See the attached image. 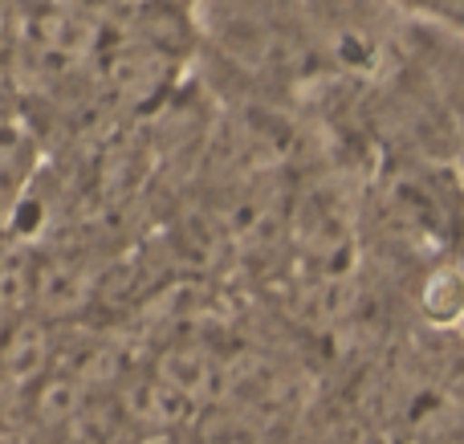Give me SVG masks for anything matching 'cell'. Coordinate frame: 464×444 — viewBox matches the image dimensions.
Returning a JSON list of instances; mask_svg holds the SVG:
<instances>
[{"label": "cell", "instance_id": "1", "mask_svg": "<svg viewBox=\"0 0 464 444\" xmlns=\"http://www.w3.org/2000/svg\"><path fill=\"white\" fill-rule=\"evenodd\" d=\"M37 412H41V420H49V424L73 420V416L82 412V388H78V380H70V375H62V380H49L45 388H41V396H37Z\"/></svg>", "mask_w": 464, "mask_h": 444}, {"label": "cell", "instance_id": "2", "mask_svg": "<svg viewBox=\"0 0 464 444\" xmlns=\"http://www.w3.org/2000/svg\"><path fill=\"white\" fill-rule=\"evenodd\" d=\"M45 351L49 347L37 331H21L5 355V372L13 375V380H37L41 367H45Z\"/></svg>", "mask_w": 464, "mask_h": 444}]
</instances>
